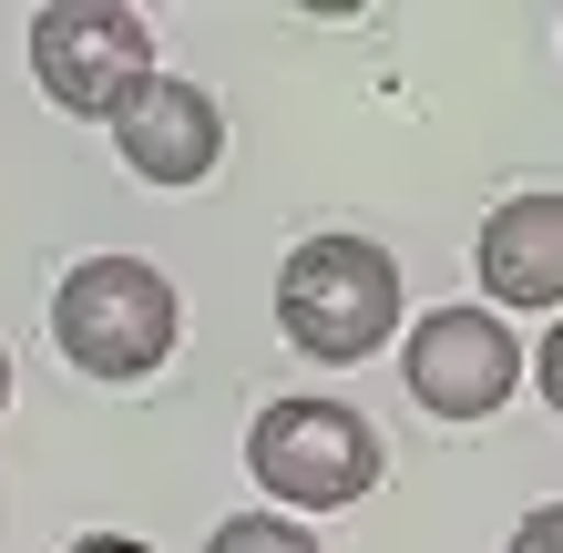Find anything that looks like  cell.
I'll list each match as a JSON object with an SVG mask.
<instances>
[{"mask_svg":"<svg viewBox=\"0 0 563 553\" xmlns=\"http://www.w3.org/2000/svg\"><path fill=\"white\" fill-rule=\"evenodd\" d=\"M512 553H563V502H533V512H522Z\"/></svg>","mask_w":563,"mask_h":553,"instance_id":"cell-9","label":"cell"},{"mask_svg":"<svg viewBox=\"0 0 563 553\" xmlns=\"http://www.w3.org/2000/svg\"><path fill=\"white\" fill-rule=\"evenodd\" d=\"M277 329L308 360H369L400 329V267L369 236H308L277 267Z\"/></svg>","mask_w":563,"mask_h":553,"instance_id":"cell-3","label":"cell"},{"mask_svg":"<svg viewBox=\"0 0 563 553\" xmlns=\"http://www.w3.org/2000/svg\"><path fill=\"white\" fill-rule=\"evenodd\" d=\"M522 369H533V379H543V400L563 410V318H553V329H543V360H522Z\"/></svg>","mask_w":563,"mask_h":553,"instance_id":"cell-10","label":"cell"},{"mask_svg":"<svg viewBox=\"0 0 563 553\" xmlns=\"http://www.w3.org/2000/svg\"><path fill=\"white\" fill-rule=\"evenodd\" d=\"M206 553H318V533H297L287 512H225L206 533Z\"/></svg>","mask_w":563,"mask_h":553,"instance_id":"cell-8","label":"cell"},{"mask_svg":"<svg viewBox=\"0 0 563 553\" xmlns=\"http://www.w3.org/2000/svg\"><path fill=\"white\" fill-rule=\"evenodd\" d=\"M246 472L267 482V502H287V523H297V512L369 502L389 451H379V431L349 400H267L256 431H246Z\"/></svg>","mask_w":563,"mask_h":553,"instance_id":"cell-1","label":"cell"},{"mask_svg":"<svg viewBox=\"0 0 563 553\" xmlns=\"http://www.w3.org/2000/svg\"><path fill=\"white\" fill-rule=\"evenodd\" d=\"M0 400H11V349H0Z\"/></svg>","mask_w":563,"mask_h":553,"instance_id":"cell-12","label":"cell"},{"mask_svg":"<svg viewBox=\"0 0 563 553\" xmlns=\"http://www.w3.org/2000/svg\"><path fill=\"white\" fill-rule=\"evenodd\" d=\"M472 277L492 287V318L503 308H563V195H512V206L482 215Z\"/></svg>","mask_w":563,"mask_h":553,"instance_id":"cell-7","label":"cell"},{"mask_svg":"<svg viewBox=\"0 0 563 553\" xmlns=\"http://www.w3.org/2000/svg\"><path fill=\"white\" fill-rule=\"evenodd\" d=\"M522 389V349L492 308H430L410 329V400L430 420H492Z\"/></svg>","mask_w":563,"mask_h":553,"instance_id":"cell-5","label":"cell"},{"mask_svg":"<svg viewBox=\"0 0 563 553\" xmlns=\"http://www.w3.org/2000/svg\"><path fill=\"white\" fill-rule=\"evenodd\" d=\"M113 154H123L144 185H206V175H216V154H225V113H216V92H206V82L154 73L134 103L113 113Z\"/></svg>","mask_w":563,"mask_h":553,"instance_id":"cell-6","label":"cell"},{"mask_svg":"<svg viewBox=\"0 0 563 553\" xmlns=\"http://www.w3.org/2000/svg\"><path fill=\"white\" fill-rule=\"evenodd\" d=\"M31 73L62 113H123L154 82V31L144 11H113V0H52L31 11Z\"/></svg>","mask_w":563,"mask_h":553,"instance_id":"cell-4","label":"cell"},{"mask_svg":"<svg viewBox=\"0 0 563 553\" xmlns=\"http://www.w3.org/2000/svg\"><path fill=\"white\" fill-rule=\"evenodd\" d=\"M73 553H144V543H134V533H82Z\"/></svg>","mask_w":563,"mask_h":553,"instance_id":"cell-11","label":"cell"},{"mask_svg":"<svg viewBox=\"0 0 563 553\" xmlns=\"http://www.w3.org/2000/svg\"><path fill=\"white\" fill-rule=\"evenodd\" d=\"M175 329H185V308H175V287H164L144 256H82V267L62 277V298H52L62 360L92 369V379L164 369V360H175Z\"/></svg>","mask_w":563,"mask_h":553,"instance_id":"cell-2","label":"cell"}]
</instances>
